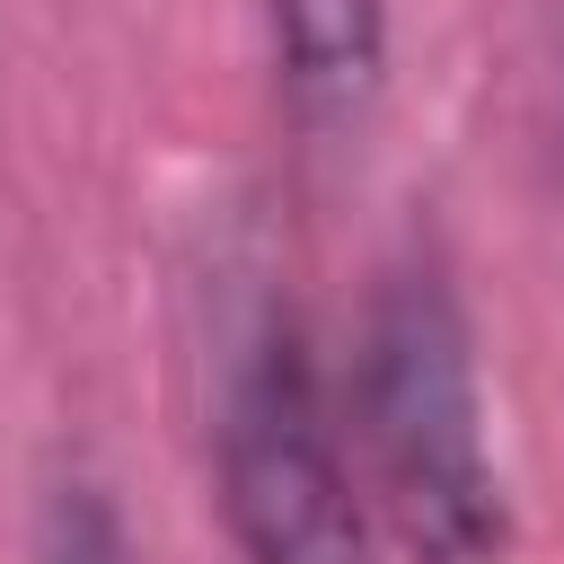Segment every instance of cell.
<instances>
[{
    "label": "cell",
    "instance_id": "6da1fadb",
    "mask_svg": "<svg viewBox=\"0 0 564 564\" xmlns=\"http://www.w3.org/2000/svg\"><path fill=\"white\" fill-rule=\"evenodd\" d=\"M352 432L405 564H502V476L485 449L476 344L441 264H397L370 291L352 352Z\"/></svg>",
    "mask_w": 564,
    "mask_h": 564
},
{
    "label": "cell",
    "instance_id": "7a4b0ae2",
    "mask_svg": "<svg viewBox=\"0 0 564 564\" xmlns=\"http://www.w3.org/2000/svg\"><path fill=\"white\" fill-rule=\"evenodd\" d=\"M220 511L247 564H361V502L326 370L291 308H256L220 370Z\"/></svg>",
    "mask_w": 564,
    "mask_h": 564
},
{
    "label": "cell",
    "instance_id": "3957f363",
    "mask_svg": "<svg viewBox=\"0 0 564 564\" xmlns=\"http://www.w3.org/2000/svg\"><path fill=\"white\" fill-rule=\"evenodd\" d=\"M264 18L291 123L317 141L361 123L388 70V0H264Z\"/></svg>",
    "mask_w": 564,
    "mask_h": 564
},
{
    "label": "cell",
    "instance_id": "277c9868",
    "mask_svg": "<svg viewBox=\"0 0 564 564\" xmlns=\"http://www.w3.org/2000/svg\"><path fill=\"white\" fill-rule=\"evenodd\" d=\"M35 564H132V538H123L106 485H88V476H79V485H53Z\"/></svg>",
    "mask_w": 564,
    "mask_h": 564
}]
</instances>
